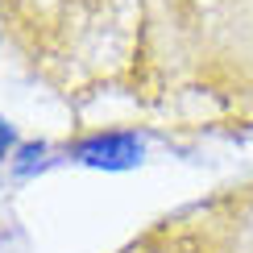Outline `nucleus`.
<instances>
[{
    "instance_id": "obj_1",
    "label": "nucleus",
    "mask_w": 253,
    "mask_h": 253,
    "mask_svg": "<svg viewBox=\"0 0 253 253\" xmlns=\"http://www.w3.org/2000/svg\"><path fill=\"white\" fill-rule=\"evenodd\" d=\"M71 154H75V162L96 166V170H133V166H141L145 145L137 133H91Z\"/></svg>"
},
{
    "instance_id": "obj_2",
    "label": "nucleus",
    "mask_w": 253,
    "mask_h": 253,
    "mask_svg": "<svg viewBox=\"0 0 253 253\" xmlns=\"http://www.w3.org/2000/svg\"><path fill=\"white\" fill-rule=\"evenodd\" d=\"M42 166H46V145L42 141H29V145L17 150V174L21 178H29L34 170H42Z\"/></svg>"
},
{
    "instance_id": "obj_3",
    "label": "nucleus",
    "mask_w": 253,
    "mask_h": 253,
    "mask_svg": "<svg viewBox=\"0 0 253 253\" xmlns=\"http://www.w3.org/2000/svg\"><path fill=\"white\" fill-rule=\"evenodd\" d=\"M13 150H17V133H13V125L0 117V162H4V158L13 154Z\"/></svg>"
}]
</instances>
